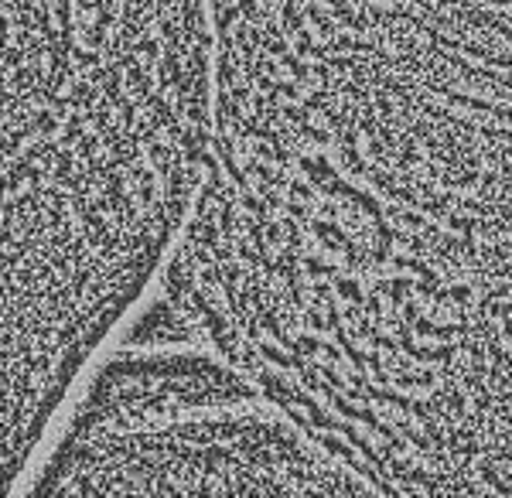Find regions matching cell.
<instances>
[{
  "label": "cell",
  "instance_id": "obj_1",
  "mask_svg": "<svg viewBox=\"0 0 512 498\" xmlns=\"http://www.w3.org/2000/svg\"><path fill=\"white\" fill-rule=\"evenodd\" d=\"M209 0H4V468L158 290L209 168Z\"/></svg>",
  "mask_w": 512,
  "mask_h": 498
},
{
  "label": "cell",
  "instance_id": "obj_2",
  "mask_svg": "<svg viewBox=\"0 0 512 498\" xmlns=\"http://www.w3.org/2000/svg\"><path fill=\"white\" fill-rule=\"evenodd\" d=\"M4 498H396L216 348L123 335Z\"/></svg>",
  "mask_w": 512,
  "mask_h": 498
}]
</instances>
